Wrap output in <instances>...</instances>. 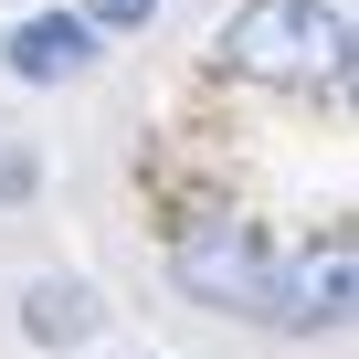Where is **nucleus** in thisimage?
<instances>
[{
  "label": "nucleus",
  "instance_id": "4",
  "mask_svg": "<svg viewBox=\"0 0 359 359\" xmlns=\"http://www.w3.org/2000/svg\"><path fill=\"white\" fill-rule=\"evenodd\" d=\"M0 64H11L22 85H64V74L95 64V22H85V11H32L11 43H0Z\"/></svg>",
  "mask_w": 359,
  "mask_h": 359
},
{
  "label": "nucleus",
  "instance_id": "3",
  "mask_svg": "<svg viewBox=\"0 0 359 359\" xmlns=\"http://www.w3.org/2000/svg\"><path fill=\"white\" fill-rule=\"evenodd\" d=\"M254 317H264V327H285V338L338 327V317H348V243L327 233V243H306V254H275V264H264Z\"/></svg>",
  "mask_w": 359,
  "mask_h": 359
},
{
  "label": "nucleus",
  "instance_id": "6",
  "mask_svg": "<svg viewBox=\"0 0 359 359\" xmlns=\"http://www.w3.org/2000/svg\"><path fill=\"white\" fill-rule=\"evenodd\" d=\"M137 11H158V0H95V22H137Z\"/></svg>",
  "mask_w": 359,
  "mask_h": 359
},
{
  "label": "nucleus",
  "instance_id": "2",
  "mask_svg": "<svg viewBox=\"0 0 359 359\" xmlns=\"http://www.w3.org/2000/svg\"><path fill=\"white\" fill-rule=\"evenodd\" d=\"M264 243L222 212V201H191L169 222V285L180 296H201V306H233V317H254V296H264Z\"/></svg>",
  "mask_w": 359,
  "mask_h": 359
},
{
  "label": "nucleus",
  "instance_id": "1",
  "mask_svg": "<svg viewBox=\"0 0 359 359\" xmlns=\"http://www.w3.org/2000/svg\"><path fill=\"white\" fill-rule=\"evenodd\" d=\"M222 64L254 74V85L348 74V11H327V0H243V11L222 22Z\"/></svg>",
  "mask_w": 359,
  "mask_h": 359
},
{
  "label": "nucleus",
  "instance_id": "5",
  "mask_svg": "<svg viewBox=\"0 0 359 359\" xmlns=\"http://www.w3.org/2000/svg\"><path fill=\"white\" fill-rule=\"evenodd\" d=\"M95 317H106V306H95V296H85V285H64V275H53V285H32V296H22V327H32V338H43V348H74V338H95Z\"/></svg>",
  "mask_w": 359,
  "mask_h": 359
}]
</instances>
